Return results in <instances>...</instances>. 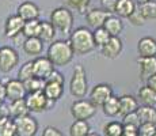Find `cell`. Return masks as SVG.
I'll return each mask as SVG.
<instances>
[{"label": "cell", "instance_id": "obj_6", "mask_svg": "<svg viewBox=\"0 0 156 136\" xmlns=\"http://www.w3.org/2000/svg\"><path fill=\"white\" fill-rule=\"evenodd\" d=\"M26 104L30 112H35V113H40V112L48 110L52 106H55V101L49 99L45 95L44 91H38V93H31L27 94L26 97Z\"/></svg>", "mask_w": 156, "mask_h": 136}, {"label": "cell", "instance_id": "obj_45", "mask_svg": "<svg viewBox=\"0 0 156 136\" xmlns=\"http://www.w3.org/2000/svg\"><path fill=\"white\" fill-rule=\"evenodd\" d=\"M122 136H139L137 132H129V131H124V135Z\"/></svg>", "mask_w": 156, "mask_h": 136}, {"label": "cell", "instance_id": "obj_3", "mask_svg": "<svg viewBox=\"0 0 156 136\" xmlns=\"http://www.w3.org/2000/svg\"><path fill=\"white\" fill-rule=\"evenodd\" d=\"M50 22L56 30L61 33H69L73 25V15L68 8L58 7L55 8L50 14Z\"/></svg>", "mask_w": 156, "mask_h": 136}, {"label": "cell", "instance_id": "obj_36", "mask_svg": "<svg viewBox=\"0 0 156 136\" xmlns=\"http://www.w3.org/2000/svg\"><path fill=\"white\" fill-rule=\"evenodd\" d=\"M124 125H128V127H133V128H140V125H141V121H140L139 116H137V113L134 112V113H130L128 114V116L124 117V121H122Z\"/></svg>", "mask_w": 156, "mask_h": 136}, {"label": "cell", "instance_id": "obj_1", "mask_svg": "<svg viewBox=\"0 0 156 136\" xmlns=\"http://www.w3.org/2000/svg\"><path fill=\"white\" fill-rule=\"evenodd\" d=\"M69 44L75 54H87L95 49L94 34L87 27H77L71 33Z\"/></svg>", "mask_w": 156, "mask_h": 136}, {"label": "cell", "instance_id": "obj_35", "mask_svg": "<svg viewBox=\"0 0 156 136\" xmlns=\"http://www.w3.org/2000/svg\"><path fill=\"white\" fill-rule=\"evenodd\" d=\"M34 78V61H26L19 69V80L26 82Z\"/></svg>", "mask_w": 156, "mask_h": 136}, {"label": "cell", "instance_id": "obj_48", "mask_svg": "<svg viewBox=\"0 0 156 136\" xmlns=\"http://www.w3.org/2000/svg\"><path fill=\"white\" fill-rule=\"evenodd\" d=\"M154 136H156V134H155V135H154Z\"/></svg>", "mask_w": 156, "mask_h": 136}, {"label": "cell", "instance_id": "obj_33", "mask_svg": "<svg viewBox=\"0 0 156 136\" xmlns=\"http://www.w3.org/2000/svg\"><path fill=\"white\" fill-rule=\"evenodd\" d=\"M106 136H122L124 135V124L118 121H110L103 127Z\"/></svg>", "mask_w": 156, "mask_h": 136}, {"label": "cell", "instance_id": "obj_18", "mask_svg": "<svg viewBox=\"0 0 156 136\" xmlns=\"http://www.w3.org/2000/svg\"><path fill=\"white\" fill-rule=\"evenodd\" d=\"M137 109H139V99H136L133 95L119 97V114L122 117L137 112Z\"/></svg>", "mask_w": 156, "mask_h": 136}, {"label": "cell", "instance_id": "obj_14", "mask_svg": "<svg viewBox=\"0 0 156 136\" xmlns=\"http://www.w3.org/2000/svg\"><path fill=\"white\" fill-rule=\"evenodd\" d=\"M137 64L140 67V78L148 80L151 76L156 75V56L154 57H139Z\"/></svg>", "mask_w": 156, "mask_h": 136}, {"label": "cell", "instance_id": "obj_8", "mask_svg": "<svg viewBox=\"0 0 156 136\" xmlns=\"http://www.w3.org/2000/svg\"><path fill=\"white\" fill-rule=\"evenodd\" d=\"M18 61H19V56L14 48H0V71L2 72H10L18 64Z\"/></svg>", "mask_w": 156, "mask_h": 136}, {"label": "cell", "instance_id": "obj_46", "mask_svg": "<svg viewBox=\"0 0 156 136\" xmlns=\"http://www.w3.org/2000/svg\"><path fill=\"white\" fill-rule=\"evenodd\" d=\"M147 2H149V0H136V3H139V6L144 4V3H147Z\"/></svg>", "mask_w": 156, "mask_h": 136}, {"label": "cell", "instance_id": "obj_37", "mask_svg": "<svg viewBox=\"0 0 156 136\" xmlns=\"http://www.w3.org/2000/svg\"><path fill=\"white\" fill-rule=\"evenodd\" d=\"M156 134V124H141L137 131L139 136H154Z\"/></svg>", "mask_w": 156, "mask_h": 136}, {"label": "cell", "instance_id": "obj_38", "mask_svg": "<svg viewBox=\"0 0 156 136\" xmlns=\"http://www.w3.org/2000/svg\"><path fill=\"white\" fill-rule=\"evenodd\" d=\"M90 2H91V0H67L68 4H69L72 8H75L76 11H79V13H84L86 8L88 7Z\"/></svg>", "mask_w": 156, "mask_h": 136}, {"label": "cell", "instance_id": "obj_43", "mask_svg": "<svg viewBox=\"0 0 156 136\" xmlns=\"http://www.w3.org/2000/svg\"><path fill=\"white\" fill-rule=\"evenodd\" d=\"M7 98V93H5V86L3 83H0V105L4 102V99Z\"/></svg>", "mask_w": 156, "mask_h": 136}, {"label": "cell", "instance_id": "obj_34", "mask_svg": "<svg viewBox=\"0 0 156 136\" xmlns=\"http://www.w3.org/2000/svg\"><path fill=\"white\" fill-rule=\"evenodd\" d=\"M92 34H94V41H95V45L97 46H103L105 44H107V41L112 38V35L109 34V31H107L105 27H99V29H95L94 31H92Z\"/></svg>", "mask_w": 156, "mask_h": 136}, {"label": "cell", "instance_id": "obj_27", "mask_svg": "<svg viewBox=\"0 0 156 136\" xmlns=\"http://www.w3.org/2000/svg\"><path fill=\"white\" fill-rule=\"evenodd\" d=\"M103 113L109 117H114L117 114H119V98L118 97H110L106 102L103 104Z\"/></svg>", "mask_w": 156, "mask_h": 136}, {"label": "cell", "instance_id": "obj_15", "mask_svg": "<svg viewBox=\"0 0 156 136\" xmlns=\"http://www.w3.org/2000/svg\"><path fill=\"white\" fill-rule=\"evenodd\" d=\"M16 15H19L25 22L35 20V19H38V17H40V8H38V6L33 2H23L22 4L18 7Z\"/></svg>", "mask_w": 156, "mask_h": 136}, {"label": "cell", "instance_id": "obj_5", "mask_svg": "<svg viewBox=\"0 0 156 136\" xmlns=\"http://www.w3.org/2000/svg\"><path fill=\"white\" fill-rule=\"evenodd\" d=\"M97 113V106L91 101L87 99H77L71 105V114L75 120H82L87 121Z\"/></svg>", "mask_w": 156, "mask_h": 136}, {"label": "cell", "instance_id": "obj_2", "mask_svg": "<svg viewBox=\"0 0 156 136\" xmlns=\"http://www.w3.org/2000/svg\"><path fill=\"white\" fill-rule=\"evenodd\" d=\"M73 54L75 53L72 50L69 41L58 40V41H53L50 44L46 57L55 65H67L68 63H71Z\"/></svg>", "mask_w": 156, "mask_h": 136}, {"label": "cell", "instance_id": "obj_40", "mask_svg": "<svg viewBox=\"0 0 156 136\" xmlns=\"http://www.w3.org/2000/svg\"><path fill=\"white\" fill-rule=\"evenodd\" d=\"M46 82H50V83H58V84H64V76H62L61 72L58 71H53L52 75H50L49 78H48Z\"/></svg>", "mask_w": 156, "mask_h": 136}, {"label": "cell", "instance_id": "obj_11", "mask_svg": "<svg viewBox=\"0 0 156 136\" xmlns=\"http://www.w3.org/2000/svg\"><path fill=\"white\" fill-rule=\"evenodd\" d=\"M4 86H5V93H7V98L10 99L11 102L26 98L27 91H26L25 84H23L22 80H19V79L8 80Z\"/></svg>", "mask_w": 156, "mask_h": 136}, {"label": "cell", "instance_id": "obj_19", "mask_svg": "<svg viewBox=\"0 0 156 136\" xmlns=\"http://www.w3.org/2000/svg\"><path fill=\"white\" fill-rule=\"evenodd\" d=\"M29 108L26 104V99H18V101H12L8 106V113L12 119H19V117H25L29 114Z\"/></svg>", "mask_w": 156, "mask_h": 136}, {"label": "cell", "instance_id": "obj_16", "mask_svg": "<svg viewBox=\"0 0 156 136\" xmlns=\"http://www.w3.org/2000/svg\"><path fill=\"white\" fill-rule=\"evenodd\" d=\"M101 52L107 59H117L122 52V41L119 37H112L101 48Z\"/></svg>", "mask_w": 156, "mask_h": 136}, {"label": "cell", "instance_id": "obj_31", "mask_svg": "<svg viewBox=\"0 0 156 136\" xmlns=\"http://www.w3.org/2000/svg\"><path fill=\"white\" fill-rule=\"evenodd\" d=\"M139 13L143 15V18L145 20L156 19V2L155 0H149V2L144 3V4H140Z\"/></svg>", "mask_w": 156, "mask_h": 136}, {"label": "cell", "instance_id": "obj_17", "mask_svg": "<svg viewBox=\"0 0 156 136\" xmlns=\"http://www.w3.org/2000/svg\"><path fill=\"white\" fill-rule=\"evenodd\" d=\"M137 52L140 57L156 56V40L152 37H143L137 42Z\"/></svg>", "mask_w": 156, "mask_h": 136}, {"label": "cell", "instance_id": "obj_41", "mask_svg": "<svg viewBox=\"0 0 156 136\" xmlns=\"http://www.w3.org/2000/svg\"><path fill=\"white\" fill-rule=\"evenodd\" d=\"M42 136H64V135H62V132L60 129L49 125L42 131Z\"/></svg>", "mask_w": 156, "mask_h": 136}, {"label": "cell", "instance_id": "obj_22", "mask_svg": "<svg viewBox=\"0 0 156 136\" xmlns=\"http://www.w3.org/2000/svg\"><path fill=\"white\" fill-rule=\"evenodd\" d=\"M137 98L145 106H156V93L147 84L140 87L139 93H137Z\"/></svg>", "mask_w": 156, "mask_h": 136}, {"label": "cell", "instance_id": "obj_25", "mask_svg": "<svg viewBox=\"0 0 156 136\" xmlns=\"http://www.w3.org/2000/svg\"><path fill=\"white\" fill-rule=\"evenodd\" d=\"M44 49V42L38 37L35 38H26L23 42V50L27 54H40Z\"/></svg>", "mask_w": 156, "mask_h": 136}, {"label": "cell", "instance_id": "obj_13", "mask_svg": "<svg viewBox=\"0 0 156 136\" xmlns=\"http://www.w3.org/2000/svg\"><path fill=\"white\" fill-rule=\"evenodd\" d=\"M25 20L19 17V15H11L5 20L4 33L7 38H15L18 34L23 33V27H25Z\"/></svg>", "mask_w": 156, "mask_h": 136}, {"label": "cell", "instance_id": "obj_10", "mask_svg": "<svg viewBox=\"0 0 156 136\" xmlns=\"http://www.w3.org/2000/svg\"><path fill=\"white\" fill-rule=\"evenodd\" d=\"M34 61V76L48 80V78L55 71V64L48 57H37Z\"/></svg>", "mask_w": 156, "mask_h": 136}, {"label": "cell", "instance_id": "obj_39", "mask_svg": "<svg viewBox=\"0 0 156 136\" xmlns=\"http://www.w3.org/2000/svg\"><path fill=\"white\" fill-rule=\"evenodd\" d=\"M129 20H130L133 25H136V26H141V25H144L145 23V19L143 18V15L139 13V10H136L133 14L129 17Z\"/></svg>", "mask_w": 156, "mask_h": 136}, {"label": "cell", "instance_id": "obj_12", "mask_svg": "<svg viewBox=\"0 0 156 136\" xmlns=\"http://www.w3.org/2000/svg\"><path fill=\"white\" fill-rule=\"evenodd\" d=\"M110 17H112V13H109V11L103 10V8H94L86 14V20L88 26L94 27V29H99V27H103L105 22Z\"/></svg>", "mask_w": 156, "mask_h": 136}, {"label": "cell", "instance_id": "obj_47", "mask_svg": "<svg viewBox=\"0 0 156 136\" xmlns=\"http://www.w3.org/2000/svg\"><path fill=\"white\" fill-rule=\"evenodd\" d=\"M88 136H98V135H95V134H90Z\"/></svg>", "mask_w": 156, "mask_h": 136}, {"label": "cell", "instance_id": "obj_4", "mask_svg": "<svg viewBox=\"0 0 156 136\" xmlns=\"http://www.w3.org/2000/svg\"><path fill=\"white\" fill-rule=\"evenodd\" d=\"M69 91L76 98H82L87 93V76L86 71L82 65H76L73 68L72 79L69 82Z\"/></svg>", "mask_w": 156, "mask_h": 136}, {"label": "cell", "instance_id": "obj_26", "mask_svg": "<svg viewBox=\"0 0 156 136\" xmlns=\"http://www.w3.org/2000/svg\"><path fill=\"white\" fill-rule=\"evenodd\" d=\"M56 37V29L52 25V22L42 20L41 22V31H40V40L42 42H53Z\"/></svg>", "mask_w": 156, "mask_h": 136}, {"label": "cell", "instance_id": "obj_44", "mask_svg": "<svg viewBox=\"0 0 156 136\" xmlns=\"http://www.w3.org/2000/svg\"><path fill=\"white\" fill-rule=\"evenodd\" d=\"M147 86L151 87V89L156 93V75H154V76H151L148 80H147Z\"/></svg>", "mask_w": 156, "mask_h": 136}, {"label": "cell", "instance_id": "obj_49", "mask_svg": "<svg viewBox=\"0 0 156 136\" xmlns=\"http://www.w3.org/2000/svg\"><path fill=\"white\" fill-rule=\"evenodd\" d=\"M0 117H2V116H0Z\"/></svg>", "mask_w": 156, "mask_h": 136}, {"label": "cell", "instance_id": "obj_21", "mask_svg": "<svg viewBox=\"0 0 156 136\" xmlns=\"http://www.w3.org/2000/svg\"><path fill=\"white\" fill-rule=\"evenodd\" d=\"M136 113L139 116L141 124H156V108L155 106L141 105V106H139Z\"/></svg>", "mask_w": 156, "mask_h": 136}, {"label": "cell", "instance_id": "obj_24", "mask_svg": "<svg viewBox=\"0 0 156 136\" xmlns=\"http://www.w3.org/2000/svg\"><path fill=\"white\" fill-rule=\"evenodd\" d=\"M0 136H16L15 120L7 116L0 117Z\"/></svg>", "mask_w": 156, "mask_h": 136}, {"label": "cell", "instance_id": "obj_42", "mask_svg": "<svg viewBox=\"0 0 156 136\" xmlns=\"http://www.w3.org/2000/svg\"><path fill=\"white\" fill-rule=\"evenodd\" d=\"M101 3H102V6H103V10L109 11V13H114L117 0H101Z\"/></svg>", "mask_w": 156, "mask_h": 136}, {"label": "cell", "instance_id": "obj_29", "mask_svg": "<svg viewBox=\"0 0 156 136\" xmlns=\"http://www.w3.org/2000/svg\"><path fill=\"white\" fill-rule=\"evenodd\" d=\"M71 136H88L90 135V125L87 121L75 120L69 128Z\"/></svg>", "mask_w": 156, "mask_h": 136}, {"label": "cell", "instance_id": "obj_23", "mask_svg": "<svg viewBox=\"0 0 156 136\" xmlns=\"http://www.w3.org/2000/svg\"><path fill=\"white\" fill-rule=\"evenodd\" d=\"M103 27L109 31V34L112 35V37H118L119 33L124 30V23H122V20L119 19V17H114V15H112L110 18H107V20L105 22Z\"/></svg>", "mask_w": 156, "mask_h": 136}, {"label": "cell", "instance_id": "obj_9", "mask_svg": "<svg viewBox=\"0 0 156 136\" xmlns=\"http://www.w3.org/2000/svg\"><path fill=\"white\" fill-rule=\"evenodd\" d=\"M113 97V89L110 84L106 83H99L97 86H94V89L90 93V101L95 105V106H103V104L107 99Z\"/></svg>", "mask_w": 156, "mask_h": 136}, {"label": "cell", "instance_id": "obj_28", "mask_svg": "<svg viewBox=\"0 0 156 136\" xmlns=\"http://www.w3.org/2000/svg\"><path fill=\"white\" fill-rule=\"evenodd\" d=\"M44 93L49 99H52V101L56 102L57 99H60L61 98V95H62V84L46 82L45 89H44Z\"/></svg>", "mask_w": 156, "mask_h": 136}, {"label": "cell", "instance_id": "obj_7", "mask_svg": "<svg viewBox=\"0 0 156 136\" xmlns=\"http://www.w3.org/2000/svg\"><path fill=\"white\" fill-rule=\"evenodd\" d=\"M15 120V127H16V136H35L38 131V123L34 117L25 116Z\"/></svg>", "mask_w": 156, "mask_h": 136}, {"label": "cell", "instance_id": "obj_30", "mask_svg": "<svg viewBox=\"0 0 156 136\" xmlns=\"http://www.w3.org/2000/svg\"><path fill=\"white\" fill-rule=\"evenodd\" d=\"M40 31H41V22L38 19H35V20H29V22L25 23L22 34L26 38H35L40 37Z\"/></svg>", "mask_w": 156, "mask_h": 136}, {"label": "cell", "instance_id": "obj_32", "mask_svg": "<svg viewBox=\"0 0 156 136\" xmlns=\"http://www.w3.org/2000/svg\"><path fill=\"white\" fill-rule=\"evenodd\" d=\"M25 84V89L27 91V94H31V93H38V91H44L45 84H46V80L40 79V78H31V79L23 82Z\"/></svg>", "mask_w": 156, "mask_h": 136}, {"label": "cell", "instance_id": "obj_20", "mask_svg": "<svg viewBox=\"0 0 156 136\" xmlns=\"http://www.w3.org/2000/svg\"><path fill=\"white\" fill-rule=\"evenodd\" d=\"M136 11V6H134V0H117L115 3V13L121 18H129L132 14Z\"/></svg>", "mask_w": 156, "mask_h": 136}]
</instances>
